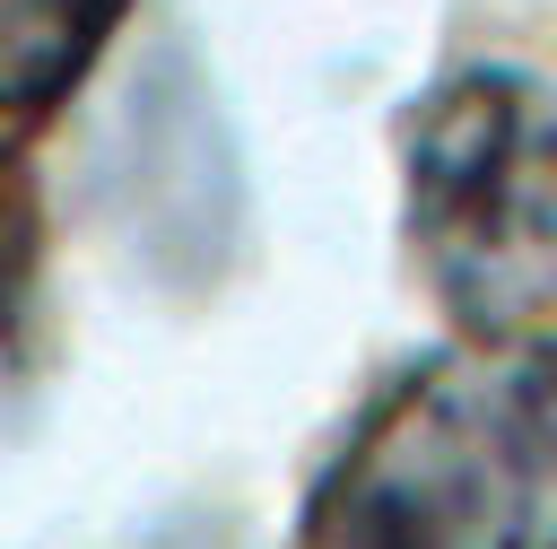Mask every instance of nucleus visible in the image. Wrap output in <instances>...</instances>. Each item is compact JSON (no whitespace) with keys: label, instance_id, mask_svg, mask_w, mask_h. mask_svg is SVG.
Returning <instances> with one entry per match:
<instances>
[{"label":"nucleus","instance_id":"f03ea898","mask_svg":"<svg viewBox=\"0 0 557 549\" xmlns=\"http://www.w3.org/2000/svg\"><path fill=\"white\" fill-rule=\"evenodd\" d=\"M409 253L479 340H513L557 296V78L453 70L400 148Z\"/></svg>","mask_w":557,"mask_h":549},{"label":"nucleus","instance_id":"20e7f679","mask_svg":"<svg viewBox=\"0 0 557 549\" xmlns=\"http://www.w3.org/2000/svg\"><path fill=\"white\" fill-rule=\"evenodd\" d=\"M0 218H9V200H0ZM9 314H17V261H9V244H0V340H9Z\"/></svg>","mask_w":557,"mask_h":549},{"label":"nucleus","instance_id":"7ed1b4c3","mask_svg":"<svg viewBox=\"0 0 557 549\" xmlns=\"http://www.w3.org/2000/svg\"><path fill=\"white\" fill-rule=\"evenodd\" d=\"M122 0H0V122L52 113L104 52Z\"/></svg>","mask_w":557,"mask_h":549},{"label":"nucleus","instance_id":"f257e3e1","mask_svg":"<svg viewBox=\"0 0 557 549\" xmlns=\"http://www.w3.org/2000/svg\"><path fill=\"white\" fill-rule=\"evenodd\" d=\"M322 549H557V349L418 366L331 471Z\"/></svg>","mask_w":557,"mask_h":549}]
</instances>
